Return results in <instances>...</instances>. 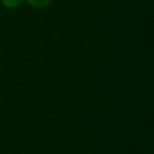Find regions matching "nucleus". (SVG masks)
I'll use <instances>...</instances> for the list:
<instances>
[{
    "instance_id": "obj_1",
    "label": "nucleus",
    "mask_w": 154,
    "mask_h": 154,
    "mask_svg": "<svg viewBox=\"0 0 154 154\" xmlns=\"http://www.w3.org/2000/svg\"><path fill=\"white\" fill-rule=\"evenodd\" d=\"M24 1H26L30 6L35 8H45L48 5H51L53 0H24Z\"/></svg>"
},
{
    "instance_id": "obj_2",
    "label": "nucleus",
    "mask_w": 154,
    "mask_h": 154,
    "mask_svg": "<svg viewBox=\"0 0 154 154\" xmlns=\"http://www.w3.org/2000/svg\"><path fill=\"white\" fill-rule=\"evenodd\" d=\"M23 1L24 0H1V2H2V5L5 6V7H7V8H17L18 6H20L22 4H23Z\"/></svg>"
}]
</instances>
